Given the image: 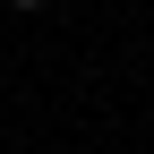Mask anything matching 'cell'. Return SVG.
Instances as JSON below:
<instances>
[{
    "instance_id": "obj_1",
    "label": "cell",
    "mask_w": 154,
    "mask_h": 154,
    "mask_svg": "<svg viewBox=\"0 0 154 154\" xmlns=\"http://www.w3.org/2000/svg\"><path fill=\"white\" fill-rule=\"evenodd\" d=\"M9 9H43V0H9Z\"/></svg>"
}]
</instances>
